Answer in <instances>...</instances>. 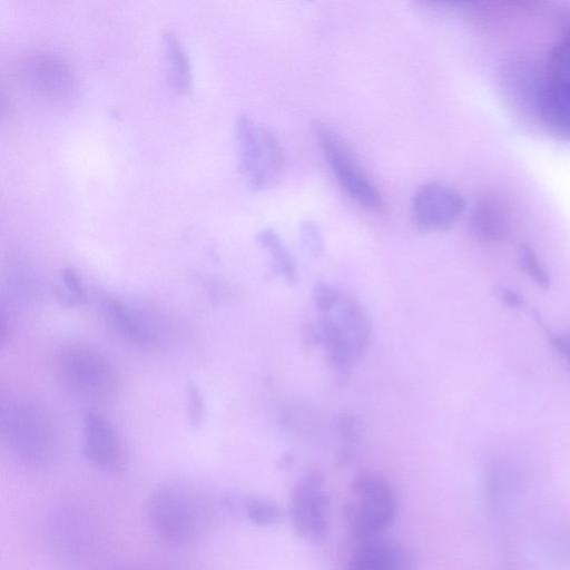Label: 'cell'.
Instances as JSON below:
<instances>
[{
	"label": "cell",
	"instance_id": "obj_1",
	"mask_svg": "<svg viewBox=\"0 0 570 570\" xmlns=\"http://www.w3.org/2000/svg\"><path fill=\"white\" fill-rule=\"evenodd\" d=\"M0 435L9 451L22 463L42 466L57 449V433L47 409L24 395L2 396Z\"/></svg>",
	"mask_w": 570,
	"mask_h": 570
},
{
	"label": "cell",
	"instance_id": "obj_3",
	"mask_svg": "<svg viewBox=\"0 0 570 570\" xmlns=\"http://www.w3.org/2000/svg\"><path fill=\"white\" fill-rule=\"evenodd\" d=\"M147 509L156 533L171 544L189 543L205 528V505L181 485L167 484L154 491Z\"/></svg>",
	"mask_w": 570,
	"mask_h": 570
},
{
	"label": "cell",
	"instance_id": "obj_19",
	"mask_svg": "<svg viewBox=\"0 0 570 570\" xmlns=\"http://www.w3.org/2000/svg\"><path fill=\"white\" fill-rule=\"evenodd\" d=\"M257 240L267 250L273 269L287 283H294L296 279L295 265L278 234L266 228L258 233Z\"/></svg>",
	"mask_w": 570,
	"mask_h": 570
},
{
	"label": "cell",
	"instance_id": "obj_4",
	"mask_svg": "<svg viewBox=\"0 0 570 570\" xmlns=\"http://www.w3.org/2000/svg\"><path fill=\"white\" fill-rule=\"evenodd\" d=\"M396 513L397 498L387 480L372 473L361 474L354 480L348 518L360 541L382 535Z\"/></svg>",
	"mask_w": 570,
	"mask_h": 570
},
{
	"label": "cell",
	"instance_id": "obj_9",
	"mask_svg": "<svg viewBox=\"0 0 570 570\" xmlns=\"http://www.w3.org/2000/svg\"><path fill=\"white\" fill-rule=\"evenodd\" d=\"M20 75L26 86L42 98L62 100L75 91L76 80L70 66L53 53L27 56L21 62Z\"/></svg>",
	"mask_w": 570,
	"mask_h": 570
},
{
	"label": "cell",
	"instance_id": "obj_21",
	"mask_svg": "<svg viewBox=\"0 0 570 570\" xmlns=\"http://www.w3.org/2000/svg\"><path fill=\"white\" fill-rule=\"evenodd\" d=\"M518 262L521 271L542 289L550 287L551 278L533 247L522 244L518 250Z\"/></svg>",
	"mask_w": 570,
	"mask_h": 570
},
{
	"label": "cell",
	"instance_id": "obj_18",
	"mask_svg": "<svg viewBox=\"0 0 570 570\" xmlns=\"http://www.w3.org/2000/svg\"><path fill=\"white\" fill-rule=\"evenodd\" d=\"M544 78L570 90V16L566 19L562 38L549 51Z\"/></svg>",
	"mask_w": 570,
	"mask_h": 570
},
{
	"label": "cell",
	"instance_id": "obj_10",
	"mask_svg": "<svg viewBox=\"0 0 570 570\" xmlns=\"http://www.w3.org/2000/svg\"><path fill=\"white\" fill-rule=\"evenodd\" d=\"M82 453L95 466L109 472L124 470L127 454L115 426L97 411L89 410L82 421Z\"/></svg>",
	"mask_w": 570,
	"mask_h": 570
},
{
	"label": "cell",
	"instance_id": "obj_12",
	"mask_svg": "<svg viewBox=\"0 0 570 570\" xmlns=\"http://www.w3.org/2000/svg\"><path fill=\"white\" fill-rule=\"evenodd\" d=\"M100 308L106 322L124 340L137 345H150L157 340L156 325L138 308L110 296L100 301Z\"/></svg>",
	"mask_w": 570,
	"mask_h": 570
},
{
	"label": "cell",
	"instance_id": "obj_15",
	"mask_svg": "<svg viewBox=\"0 0 570 570\" xmlns=\"http://www.w3.org/2000/svg\"><path fill=\"white\" fill-rule=\"evenodd\" d=\"M316 338L332 368L340 376H346L358 357L348 336L331 314H320Z\"/></svg>",
	"mask_w": 570,
	"mask_h": 570
},
{
	"label": "cell",
	"instance_id": "obj_24",
	"mask_svg": "<svg viewBox=\"0 0 570 570\" xmlns=\"http://www.w3.org/2000/svg\"><path fill=\"white\" fill-rule=\"evenodd\" d=\"M187 407L190 424L199 425L204 416V399L199 387L193 382L187 385Z\"/></svg>",
	"mask_w": 570,
	"mask_h": 570
},
{
	"label": "cell",
	"instance_id": "obj_25",
	"mask_svg": "<svg viewBox=\"0 0 570 570\" xmlns=\"http://www.w3.org/2000/svg\"><path fill=\"white\" fill-rule=\"evenodd\" d=\"M301 237L304 246L314 255L320 254L323 249V242L317 227L306 222L301 228Z\"/></svg>",
	"mask_w": 570,
	"mask_h": 570
},
{
	"label": "cell",
	"instance_id": "obj_5",
	"mask_svg": "<svg viewBox=\"0 0 570 570\" xmlns=\"http://www.w3.org/2000/svg\"><path fill=\"white\" fill-rule=\"evenodd\" d=\"M58 372L72 391L89 397L110 395L117 387V373L109 360L86 345H70L58 355Z\"/></svg>",
	"mask_w": 570,
	"mask_h": 570
},
{
	"label": "cell",
	"instance_id": "obj_2",
	"mask_svg": "<svg viewBox=\"0 0 570 570\" xmlns=\"http://www.w3.org/2000/svg\"><path fill=\"white\" fill-rule=\"evenodd\" d=\"M235 139L239 171L253 190L274 186L284 169V154L273 132L247 115L238 116Z\"/></svg>",
	"mask_w": 570,
	"mask_h": 570
},
{
	"label": "cell",
	"instance_id": "obj_20",
	"mask_svg": "<svg viewBox=\"0 0 570 570\" xmlns=\"http://www.w3.org/2000/svg\"><path fill=\"white\" fill-rule=\"evenodd\" d=\"M242 505L247 519L257 525H275L283 517L281 508L269 499L249 497L244 500Z\"/></svg>",
	"mask_w": 570,
	"mask_h": 570
},
{
	"label": "cell",
	"instance_id": "obj_17",
	"mask_svg": "<svg viewBox=\"0 0 570 570\" xmlns=\"http://www.w3.org/2000/svg\"><path fill=\"white\" fill-rule=\"evenodd\" d=\"M163 43L169 85L176 92L185 94L191 87V68L186 49L180 39L169 30L164 32Z\"/></svg>",
	"mask_w": 570,
	"mask_h": 570
},
{
	"label": "cell",
	"instance_id": "obj_11",
	"mask_svg": "<svg viewBox=\"0 0 570 570\" xmlns=\"http://www.w3.org/2000/svg\"><path fill=\"white\" fill-rule=\"evenodd\" d=\"M346 570H414L409 551L382 535L360 541Z\"/></svg>",
	"mask_w": 570,
	"mask_h": 570
},
{
	"label": "cell",
	"instance_id": "obj_14",
	"mask_svg": "<svg viewBox=\"0 0 570 570\" xmlns=\"http://www.w3.org/2000/svg\"><path fill=\"white\" fill-rule=\"evenodd\" d=\"M534 114L552 134L570 140V90L543 78Z\"/></svg>",
	"mask_w": 570,
	"mask_h": 570
},
{
	"label": "cell",
	"instance_id": "obj_7",
	"mask_svg": "<svg viewBox=\"0 0 570 570\" xmlns=\"http://www.w3.org/2000/svg\"><path fill=\"white\" fill-rule=\"evenodd\" d=\"M328 497L324 478L313 470L296 483L291 500V519L295 533L308 542L322 540L327 529Z\"/></svg>",
	"mask_w": 570,
	"mask_h": 570
},
{
	"label": "cell",
	"instance_id": "obj_27",
	"mask_svg": "<svg viewBox=\"0 0 570 570\" xmlns=\"http://www.w3.org/2000/svg\"><path fill=\"white\" fill-rule=\"evenodd\" d=\"M550 343L570 368V333L554 334Z\"/></svg>",
	"mask_w": 570,
	"mask_h": 570
},
{
	"label": "cell",
	"instance_id": "obj_16",
	"mask_svg": "<svg viewBox=\"0 0 570 570\" xmlns=\"http://www.w3.org/2000/svg\"><path fill=\"white\" fill-rule=\"evenodd\" d=\"M325 314H331L337 321L360 357L367 348L371 336L370 321L360 302L341 292L334 308Z\"/></svg>",
	"mask_w": 570,
	"mask_h": 570
},
{
	"label": "cell",
	"instance_id": "obj_13",
	"mask_svg": "<svg viewBox=\"0 0 570 570\" xmlns=\"http://www.w3.org/2000/svg\"><path fill=\"white\" fill-rule=\"evenodd\" d=\"M469 230L481 243H498L509 234L508 213L503 202L494 195L482 196L474 205Z\"/></svg>",
	"mask_w": 570,
	"mask_h": 570
},
{
	"label": "cell",
	"instance_id": "obj_23",
	"mask_svg": "<svg viewBox=\"0 0 570 570\" xmlns=\"http://www.w3.org/2000/svg\"><path fill=\"white\" fill-rule=\"evenodd\" d=\"M341 292L327 282L314 284L312 299L320 314L331 312L340 298Z\"/></svg>",
	"mask_w": 570,
	"mask_h": 570
},
{
	"label": "cell",
	"instance_id": "obj_6",
	"mask_svg": "<svg viewBox=\"0 0 570 570\" xmlns=\"http://www.w3.org/2000/svg\"><path fill=\"white\" fill-rule=\"evenodd\" d=\"M315 136L342 188L368 209L381 207L380 191L365 175L345 140L325 124L315 126Z\"/></svg>",
	"mask_w": 570,
	"mask_h": 570
},
{
	"label": "cell",
	"instance_id": "obj_8",
	"mask_svg": "<svg viewBox=\"0 0 570 570\" xmlns=\"http://www.w3.org/2000/svg\"><path fill=\"white\" fill-rule=\"evenodd\" d=\"M465 208L462 195L452 187L430 181L420 186L412 202L415 224L422 230H442L453 225Z\"/></svg>",
	"mask_w": 570,
	"mask_h": 570
},
{
	"label": "cell",
	"instance_id": "obj_22",
	"mask_svg": "<svg viewBox=\"0 0 570 570\" xmlns=\"http://www.w3.org/2000/svg\"><path fill=\"white\" fill-rule=\"evenodd\" d=\"M58 299L67 306L82 304L86 292L79 274L71 267H66L60 273V285L56 288Z\"/></svg>",
	"mask_w": 570,
	"mask_h": 570
},
{
	"label": "cell",
	"instance_id": "obj_26",
	"mask_svg": "<svg viewBox=\"0 0 570 570\" xmlns=\"http://www.w3.org/2000/svg\"><path fill=\"white\" fill-rule=\"evenodd\" d=\"M495 292L499 299L507 307L519 308L524 305L523 296L513 288L500 286L495 289Z\"/></svg>",
	"mask_w": 570,
	"mask_h": 570
}]
</instances>
